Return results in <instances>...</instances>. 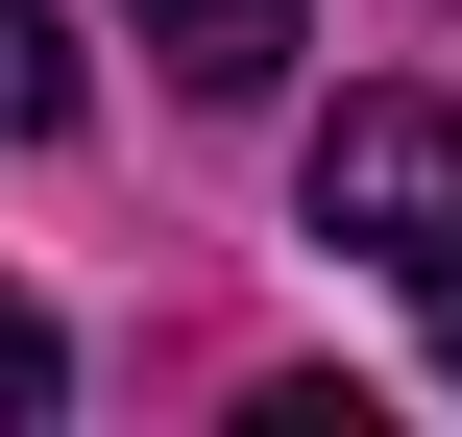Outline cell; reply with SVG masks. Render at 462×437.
<instances>
[{
	"label": "cell",
	"mask_w": 462,
	"mask_h": 437,
	"mask_svg": "<svg viewBox=\"0 0 462 437\" xmlns=\"http://www.w3.org/2000/svg\"><path fill=\"white\" fill-rule=\"evenodd\" d=\"M49 389H73V365H49V316H24V292H0V437L49 414Z\"/></svg>",
	"instance_id": "obj_4"
},
{
	"label": "cell",
	"mask_w": 462,
	"mask_h": 437,
	"mask_svg": "<svg viewBox=\"0 0 462 437\" xmlns=\"http://www.w3.org/2000/svg\"><path fill=\"white\" fill-rule=\"evenodd\" d=\"M49 122H73V24H49V0H0V146H49Z\"/></svg>",
	"instance_id": "obj_3"
},
{
	"label": "cell",
	"mask_w": 462,
	"mask_h": 437,
	"mask_svg": "<svg viewBox=\"0 0 462 437\" xmlns=\"http://www.w3.org/2000/svg\"><path fill=\"white\" fill-rule=\"evenodd\" d=\"M292 195H317V243H365L390 292H439L462 268V97H341Z\"/></svg>",
	"instance_id": "obj_1"
},
{
	"label": "cell",
	"mask_w": 462,
	"mask_h": 437,
	"mask_svg": "<svg viewBox=\"0 0 462 437\" xmlns=\"http://www.w3.org/2000/svg\"><path fill=\"white\" fill-rule=\"evenodd\" d=\"M414 316H439V365H462V268H439V292H414Z\"/></svg>",
	"instance_id": "obj_5"
},
{
	"label": "cell",
	"mask_w": 462,
	"mask_h": 437,
	"mask_svg": "<svg viewBox=\"0 0 462 437\" xmlns=\"http://www.w3.org/2000/svg\"><path fill=\"white\" fill-rule=\"evenodd\" d=\"M146 49H171V97H268L292 73V0H122Z\"/></svg>",
	"instance_id": "obj_2"
}]
</instances>
